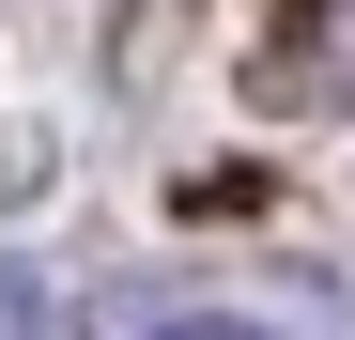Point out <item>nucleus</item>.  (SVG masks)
I'll return each mask as SVG.
<instances>
[{
    "instance_id": "nucleus-1",
    "label": "nucleus",
    "mask_w": 355,
    "mask_h": 340,
    "mask_svg": "<svg viewBox=\"0 0 355 340\" xmlns=\"http://www.w3.org/2000/svg\"><path fill=\"white\" fill-rule=\"evenodd\" d=\"M0 340H46V278H31L16 248H0Z\"/></svg>"
},
{
    "instance_id": "nucleus-2",
    "label": "nucleus",
    "mask_w": 355,
    "mask_h": 340,
    "mask_svg": "<svg viewBox=\"0 0 355 340\" xmlns=\"http://www.w3.org/2000/svg\"><path fill=\"white\" fill-rule=\"evenodd\" d=\"M139 340H293V325H248V309H170V325H139Z\"/></svg>"
},
{
    "instance_id": "nucleus-3",
    "label": "nucleus",
    "mask_w": 355,
    "mask_h": 340,
    "mask_svg": "<svg viewBox=\"0 0 355 340\" xmlns=\"http://www.w3.org/2000/svg\"><path fill=\"white\" fill-rule=\"evenodd\" d=\"M340 93H355V0H340Z\"/></svg>"
}]
</instances>
